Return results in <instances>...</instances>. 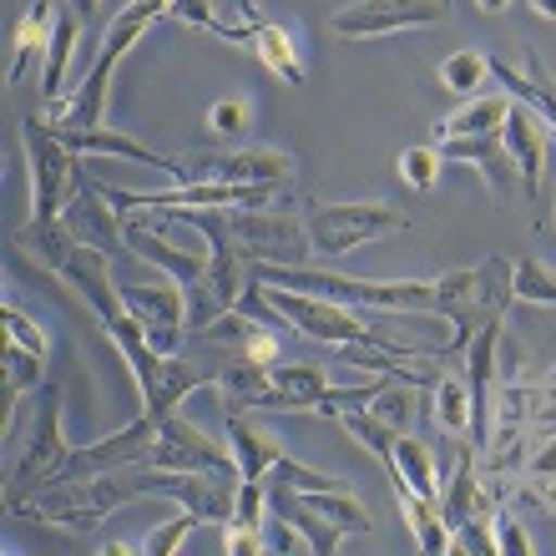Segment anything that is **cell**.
I'll return each instance as SVG.
<instances>
[{"mask_svg":"<svg viewBox=\"0 0 556 556\" xmlns=\"http://www.w3.org/2000/svg\"><path fill=\"white\" fill-rule=\"evenodd\" d=\"M61 223H66V233H72L76 243H91V249L117 253L122 243H127V238H122V213L112 207V198L102 192L97 177H81V192H76V203L61 213Z\"/></svg>","mask_w":556,"mask_h":556,"instance_id":"e0dca14e","label":"cell"},{"mask_svg":"<svg viewBox=\"0 0 556 556\" xmlns=\"http://www.w3.org/2000/svg\"><path fill=\"white\" fill-rule=\"evenodd\" d=\"M223 552L228 556H264L268 552L264 527H249V521H223Z\"/></svg>","mask_w":556,"mask_h":556,"instance_id":"d6a6232c","label":"cell"},{"mask_svg":"<svg viewBox=\"0 0 556 556\" xmlns=\"http://www.w3.org/2000/svg\"><path fill=\"white\" fill-rule=\"evenodd\" d=\"M531 11L542 15V21H556V0H531Z\"/></svg>","mask_w":556,"mask_h":556,"instance_id":"f35d334b","label":"cell"},{"mask_svg":"<svg viewBox=\"0 0 556 556\" xmlns=\"http://www.w3.org/2000/svg\"><path fill=\"white\" fill-rule=\"evenodd\" d=\"M61 5H66V11H76L87 26H97V15H102V0H61Z\"/></svg>","mask_w":556,"mask_h":556,"instance_id":"74e56055","label":"cell"},{"mask_svg":"<svg viewBox=\"0 0 556 556\" xmlns=\"http://www.w3.org/2000/svg\"><path fill=\"white\" fill-rule=\"evenodd\" d=\"M445 15H451L445 0H350L324 21V30L334 41H380V36H395V30L435 26Z\"/></svg>","mask_w":556,"mask_h":556,"instance_id":"8fae6325","label":"cell"},{"mask_svg":"<svg viewBox=\"0 0 556 556\" xmlns=\"http://www.w3.org/2000/svg\"><path fill=\"white\" fill-rule=\"evenodd\" d=\"M81 30H87V21H81L76 11H66V5H61V15H56V36H51V46H46V81H41L46 106L66 97V72H72V56H76V41H81Z\"/></svg>","mask_w":556,"mask_h":556,"instance_id":"603a6c76","label":"cell"},{"mask_svg":"<svg viewBox=\"0 0 556 556\" xmlns=\"http://www.w3.org/2000/svg\"><path fill=\"white\" fill-rule=\"evenodd\" d=\"M440 157L445 162H470L476 173L485 177V188H491V203L506 207L516 198V162L511 152H506V142H501V132L491 137H440Z\"/></svg>","mask_w":556,"mask_h":556,"instance_id":"9a60e30c","label":"cell"},{"mask_svg":"<svg viewBox=\"0 0 556 556\" xmlns=\"http://www.w3.org/2000/svg\"><path fill=\"white\" fill-rule=\"evenodd\" d=\"M264 485H293V491H334V485H350V481H339V476H324V470L304 466V460H278L274 470H268V481Z\"/></svg>","mask_w":556,"mask_h":556,"instance_id":"f546056e","label":"cell"},{"mask_svg":"<svg viewBox=\"0 0 556 556\" xmlns=\"http://www.w3.org/2000/svg\"><path fill=\"white\" fill-rule=\"evenodd\" d=\"M173 213H182V218L198 228V233L207 238V268L203 278L188 289V324L203 334V329H213L218 319H228L238 304H243V293L253 289V258L249 249L233 238V228H228V207H173Z\"/></svg>","mask_w":556,"mask_h":556,"instance_id":"277c9868","label":"cell"},{"mask_svg":"<svg viewBox=\"0 0 556 556\" xmlns=\"http://www.w3.org/2000/svg\"><path fill=\"white\" fill-rule=\"evenodd\" d=\"M228 228L249 249L253 264H304L308 258V223L289 207H228Z\"/></svg>","mask_w":556,"mask_h":556,"instance_id":"7c38bea8","label":"cell"},{"mask_svg":"<svg viewBox=\"0 0 556 556\" xmlns=\"http://www.w3.org/2000/svg\"><path fill=\"white\" fill-rule=\"evenodd\" d=\"M430 395H435V405H430V420H435L451 440H466V445H470V425H476L470 384L460 380V375H435Z\"/></svg>","mask_w":556,"mask_h":556,"instance_id":"cb8c5ba5","label":"cell"},{"mask_svg":"<svg viewBox=\"0 0 556 556\" xmlns=\"http://www.w3.org/2000/svg\"><path fill=\"white\" fill-rule=\"evenodd\" d=\"M228 451H233V460H238L243 485H264L268 470L283 460V445L253 420V410H228Z\"/></svg>","mask_w":556,"mask_h":556,"instance_id":"ac0fdd59","label":"cell"},{"mask_svg":"<svg viewBox=\"0 0 556 556\" xmlns=\"http://www.w3.org/2000/svg\"><path fill=\"white\" fill-rule=\"evenodd\" d=\"M137 496H157V466H147V460L102 470V476H81V481L41 485L21 506H11V511L30 516V521H46L56 531H72V536H87V531H97L106 516L122 511Z\"/></svg>","mask_w":556,"mask_h":556,"instance_id":"6da1fadb","label":"cell"},{"mask_svg":"<svg viewBox=\"0 0 556 556\" xmlns=\"http://www.w3.org/2000/svg\"><path fill=\"white\" fill-rule=\"evenodd\" d=\"M66 142H72V152H81V157H122V162H142V167H173V157H162V152H152L147 142H137V137L117 132V127H56Z\"/></svg>","mask_w":556,"mask_h":556,"instance_id":"d6986e66","label":"cell"},{"mask_svg":"<svg viewBox=\"0 0 556 556\" xmlns=\"http://www.w3.org/2000/svg\"><path fill=\"white\" fill-rule=\"evenodd\" d=\"M5 455H11V476H5V506H21L30 491H41L61 466H66V430H61V384H41L26 405L5 415Z\"/></svg>","mask_w":556,"mask_h":556,"instance_id":"3957f363","label":"cell"},{"mask_svg":"<svg viewBox=\"0 0 556 556\" xmlns=\"http://www.w3.org/2000/svg\"><path fill=\"white\" fill-rule=\"evenodd\" d=\"M147 466H162V470H203V476H238V460L228 445H218L213 435H203L192 420L182 415H167L157 425V440L147 451ZM243 481V476H238Z\"/></svg>","mask_w":556,"mask_h":556,"instance_id":"5bb4252c","label":"cell"},{"mask_svg":"<svg viewBox=\"0 0 556 556\" xmlns=\"http://www.w3.org/2000/svg\"><path fill=\"white\" fill-rule=\"evenodd\" d=\"M511 283H516V299H527V304H556V274L542 258H521Z\"/></svg>","mask_w":556,"mask_h":556,"instance_id":"4dcf8cb0","label":"cell"},{"mask_svg":"<svg viewBox=\"0 0 556 556\" xmlns=\"http://www.w3.org/2000/svg\"><path fill=\"white\" fill-rule=\"evenodd\" d=\"M440 147H410V152H400V177L410 182L415 192H435V177H440Z\"/></svg>","mask_w":556,"mask_h":556,"instance_id":"1f68e13d","label":"cell"},{"mask_svg":"<svg viewBox=\"0 0 556 556\" xmlns=\"http://www.w3.org/2000/svg\"><path fill=\"white\" fill-rule=\"evenodd\" d=\"M56 15H61L56 0H30V11L15 21V30H11V61H5V87H15V81L26 76L30 61L51 46V36H56Z\"/></svg>","mask_w":556,"mask_h":556,"instance_id":"ffe728a7","label":"cell"},{"mask_svg":"<svg viewBox=\"0 0 556 556\" xmlns=\"http://www.w3.org/2000/svg\"><path fill=\"white\" fill-rule=\"evenodd\" d=\"M496 552H531V536L521 531V521L511 511L496 516Z\"/></svg>","mask_w":556,"mask_h":556,"instance_id":"8d00e7d4","label":"cell"},{"mask_svg":"<svg viewBox=\"0 0 556 556\" xmlns=\"http://www.w3.org/2000/svg\"><path fill=\"white\" fill-rule=\"evenodd\" d=\"M552 390H556V375H552Z\"/></svg>","mask_w":556,"mask_h":556,"instance_id":"b9f144b4","label":"cell"},{"mask_svg":"<svg viewBox=\"0 0 556 556\" xmlns=\"http://www.w3.org/2000/svg\"><path fill=\"white\" fill-rule=\"evenodd\" d=\"M173 182H228V188H283L293 177V157L278 147H223V152H192L173 157Z\"/></svg>","mask_w":556,"mask_h":556,"instance_id":"ba28073f","label":"cell"},{"mask_svg":"<svg viewBox=\"0 0 556 556\" xmlns=\"http://www.w3.org/2000/svg\"><path fill=\"white\" fill-rule=\"evenodd\" d=\"M198 521H203V516L198 511H188V506H182V511L173 516V521H162V527H152L142 536V542H106L102 552L106 556H177V546H182V536H188L192 527H198Z\"/></svg>","mask_w":556,"mask_h":556,"instance_id":"4316f807","label":"cell"},{"mask_svg":"<svg viewBox=\"0 0 556 556\" xmlns=\"http://www.w3.org/2000/svg\"><path fill=\"white\" fill-rule=\"evenodd\" d=\"M485 76H491V56H481V51H455V56L440 61L435 81L451 97H476V87H481Z\"/></svg>","mask_w":556,"mask_h":556,"instance_id":"83f0119b","label":"cell"},{"mask_svg":"<svg viewBox=\"0 0 556 556\" xmlns=\"http://www.w3.org/2000/svg\"><path fill=\"white\" fill-rule=\"evenodd\" d=\"M218 5H223V0H177L173 21H182V26H192V30H207V36H223Z\"/></svg>","mask_w":556,"mask_h":556,"instance_id":"e575fe53","label":"cell"},{"mask_svg":"<svg viewBox=\"0 0 556 556\" xmlns=\"http://www.w3.org/2000/svg\"><path fill=\"white\" fill-rule=\"evenodd\" d=\"M264 299L293 334L354 354V365L369 359V354H390V359H440L435 344H405V339L380 334V329H369L350 304L324 299V293H299V289H283V283H264Z\"/></svg>","mask_w":556,"mask_h":556,"instance_id":"7a4b0ae2","label":"cell"},{"mask_svg":"<svg viewBox=\"0 0 556 556\" xmlns=\"http://www.w3.org/2000/svg\"><path fill=\"white\" fill-rule=\"evenodd\" d=\"M122 304L132 308V319L147 329L152 350L177 354L188 339V289L177 278H152V283H117Z\"/></svg>","mask_w":556,"mask_h":556,"instance_id":"4fadbf2b","label":"cell"},{"mask_svg":"<svg viewBox=\"0 0 556 556\" xmlns=\"http://www.w3.org/2000/svg\"><path fill=\"white\" fill-rule=\"evenodd\" d=\"M207 122H213V132L218 137H243L249 132V102L243 97H223V102H213V112H207Z\"/></svg>","mask_w":556,"mask_h":556,"instance_id":"836d02e7","label":"cell"},{"mask_svg":"<svg viewBox=\"0 0 556 556\" xmlns=\"http://www.w3.org/2000/svg\"><path fill=\"white\" fill-rule=\"evenodd\" d=\"M26 137V157H30V218H61L81 192V152H72V142L51 127L46 117H26L21 122Z\"/></svg>","mask_w":556,"mask_h":556,"instance_id":"52a82bcc","label":"cell"},{"mask_svg":"<svg viewBox=\"0 0 556 556\" xmlns=\"http://www.w3.org/2000/svg\"><path fill=\"white\" fill-rule=\"evenodd\" d=\"M218 41H233V46H249L253 61L274 72V81L283 87H304L308 81V61H304V41H299V30L289 21H274L264 15L258 5H243V21H223V36Z\"/></svg>","mask_w":556,"mask_h":556,"instance_id":"30bf717a","label":"cell"},{"mask_svg":"<svg viewBox=\"0 0 556 556\" xmlns=\"http://www.w3.org/2000/svg\"><path fill=\"white\" fill-rule=\"evenodd\" d=\"M304 223H308V249L324 253V258H344V253L375 243L380 233H400V228H405V213L390 203H375V198H359V203L308 207Z\"/></svg>","mask_w":556,"mask_h":556,"instance_id":"9c48e42d","label":"cell"},{"mask_svg":"<svg viewBox=\"0 0 556 556\" xmlns=\"http://www.w3.org/2000/svg\"><path fill=\"white\" fill-rule=\"evenodd\" d=\"M506 112H511V97H470L460 112L440 122V137H491L506 127Z\"/></svg>","mask_w":556,"mask_h":556,"instance_id":"484cf974","label":"cell"},{"mask_svg":"<svg viewBox=\"0 0 556 556\" xmlns=\"http://www.w3.org/2000/svg\"><path fill=\"white\" fill-rule=\"evenodd\" d=\"M476 5H481L485 15H501V11H506V5H511V0H476Z\"/></svg>","mask_w":556,"mask_h":556,"instance_id":"ab89813d","label":"cell"},{"mask_svg":"<svg viewBox=\"0 0 556 556\" xmlns=\"http://www.w3.org/2000/svg\"><path fill=\"white\" fill-rule=\"evenodd\" d=\"M390 485L395 491H415L425 501H440V476L435 460L415 435H395V470H390Z\"/></svg>","mask_w":556,"mask_h":556,"instance_id":"d4e9b609","label":"cell"},{"mask_svg":"<svg viewBox=\"0 0 556 556\" xmlns=\"http://www.w3.org/2000/svg\"><path fill=\"white\" fill-rule=\"evenodd\" d=\"M552 147H556V142H552Z\"/></svg>","mask_w":556,"mask_h":556,"instance_id":"7bdbcfd3","label":"cell"},{"mask_svg":"<svg viewBox=\"0 0 556 556\" xmlns=\"http://www.w3.org/2000/svg\"><path fill=\"white\" fill-rule=\"evenodd\" d=\"M173 5H177V0H132V5H122V11L112 15V26H106L102 51H97V61H91L87 81H81L72 97L51 102L41 117L51 122V127H102L106 91H112V76H117V66L127 61V51H132V46L147 36V26H152V21L173 15Z\"/></svg>","mask_w":556,"mask_h":556,"instance_id":"5b68a950","label":"cell"},{"mask_svg":"<svg viewBox=\"0 0 556 556\" xmlns=\"http://www.w3.org/2000/svg\"><path fill=\"white\" fill-rule=\"evenodd\" d=\"M542 496H546V506H556V485H542Z\"/></svg>","mask_w":556,"mask_h":556,"instance_id":"60d3db41","label":"cell"},{"mask_svg":"<svg viewBox=\"0 0 556 556\" xmlns=\"http://www.w3.org/2000/svg\"><path fill=\"white\" fill-rule=\"evenodd\" d=\"M501 142H506V152H511V162H516V173H521L527 198L536 203V198H542V173H546V162H552V137H546L542 117H536L527 102H511L506 127H501Z\"/></svg>","mask_w":556,"mask_h":556,"instance_id":"2e32d148","label":"cell"},{"mask_svg":"<svg viewBox=\"0 0 556 556\" xmlns=\"http://www.w3.org/2000/svg\"><path fill=\"white\" fill-rule=\"evenodd\" d=\"M516 268L506 258H485L481 268H455L435 278V314L451 324V339L440 344V359L470 350V339L481 334L491 319H506V304L516 299Z\"/></svg>","mask_w":556,"mask_h":556,"instance_id":"8992f818","label":"cell"},{"mask_svg":"<svg viewBox=\"0 0 556 556\" xmlns=\"http://www.w3.org/2000/svg\"><path fill=\"white\" fill-rule=\"evenodd\" d=\"M491 76H501V81H506V91H511V97H521V102H527L531 112L552 127V137H556V81L542 72L536 51H527V72H516L511 61L491 56Z\"/></svg>","mask_w":556,"mask_h":556,"instance_id":"44dd1931","label":"cell"},{"mask_svg":"<svg viewBox=\"0 0 556 556\" xmlns=\"http://www.w3.org/2000/svg\"><path fill=\"white\" fill-rule=\"evenodd\" d=\"M369 415H375V420L380 425H390V430H395V435H405V430H410V420H415V390H410V380H390L380 390V395H375V405H369Z\"/></svg>","mask_w":556,"mask_h":556,"instance_id":"f1b7e54d","label":"cell"},{"mask_svg":"<svg viewBox=\"0 0 556 556\" xmlns=\"http://www.w3.org/2000/svg\"><path fill=\"white\" fill-rule=\"evenodd\" d=\"M41 380H46V354L5 334V354H0V405H5V415H11Z\"/></svg>","mask_w":556,"mask_h":556,"instance_id":"7402d4cb","label":"cell"},{"mask_svg":"<svg viewBox=\"0 0 556 556\" xmlns=\"http://www.w3.org/2000/svg\"><path fill=\"white\" fill-rule=\"evenodd\" d=\"M0 319H5V334H11V339H21V344H30V350L51 354V344H46V334H41V329H36V324H30V319H26V314H21V308H15V304H5V308H0Z\"/></svg>","mask_w":556,"mask_h":556,"instance_id":"d590c367","label":"cell"}]
</instances>
